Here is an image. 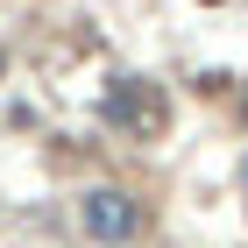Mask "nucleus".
Here are the masks:
<instances>
[{
    "mask_svg": "<svg viewBox=\"0 0 248 248\" xmlns=\"http://www.w3.org/2000/svg\"><path fill=\"white\" fill-rule=\"evenodd\" d=\"M85 234L93 241H128L135 234V206H128V191H85Z\"/></svg>",
    "mask_w": 248,
    "mask_h": 248,
    "instance_id": "obj_1",
    "label": "nucleus"
},
{
    "mask_svg": "<svg viewBox=\"0 0 248 248\" xmlns=\"http://www.w3.org/2000/svg\"><path fill=\"white\" fill-rule=\"evenodd\" d=\"M107 121H121V128H135V135H149V128H156V99L142 93V85H121V93L107 99Z\"/></svg>",
    "mask_w": 248,
    "mask_h": 248,
    "instance_id": "obj_2",
    "label": "nucleus"
},
{
    "mask_svg": "<svg viewBox=\"0 0 248 248\" xmlns=\"http://www.w3.org/2000/svg\"><path fill=\"white\" fill-rule=\"evenodd\" d=\"M241 185H248V163H241Z\"/></svg>",
    "mask_w": 248,
    "mask_h": 248,
    "instance_id": "obj_3",
    "label": "nucleus"
}]
</instances>
